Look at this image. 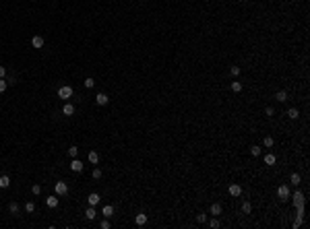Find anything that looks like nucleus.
<instances>
[{
  "instance_id": "1",
  "label": "nucleus",
  "mask_w": 310,
  "mask_h": 229,
  "mask_svg": "<svg viewBox=\"0 0 310 229\" xmlns=\"http://www.w3.org/2000/svg\"><path fill=\"white\" fill-rule=\"evenodd\" d=\"M58 97L60 99H70L72 97V87H68V85L60 87V89H58Z\"/></svg>"
},
{
  "instance_id": "2",
  "label": "nucleus",
  "mask_w": 310,
  "mask_h": 229,
  "mask_svg": "<svg viewBox=\"0 0 310 229\" xmlns=\"http://www.w3.org/2000/svg\"><path fill=\"white\" fill-rule=\"evenodd\" d=\"M54 190H56V194H58V196H64L66 192H68V184H66V182H56Z\"/></svg>"
},
{
  "instance_id": "3",
  "label": "nucleus",
  "mask_w": 310,
  "mask_h": 229,
  "mask_svg": "<svg viewBox=\"0 0 310 229\" xmlns=\"http://www.w3.org/2000/svg\"><path fill=\"white\" fill-rule=\"evenodd\" d=\"M277 196H279L281 200H287V198H289V190H287V186H279V188H277Z\"/></svg>"
},
{
  "instance_id": "4",
  "label": "nucleus",
  "mask_w": 310,
  "mask_h": 229,
  "mask_svg": "<svg viewBox=\"0 0 310 229\" xmlns=\"http://www.w3.org/2000/svg\"><path fill=\"white\" fill-rule=\"evenodd\" d=\"M31 46L37 48V50L43 48V37H41V35H33V37H31Z\"/></svg>"
},
{
  "instance_id": "5",
  "label": "nucleus",
  "mask_w": 310,
  "mask_h": 229,
  "mask_svg": "<svg viewBox=\"0 0 310 229\" xmlns=\"http://www.w3.org/2000/svg\"><path fill=\"white\" fill-rule=\"evenodd\" d=\"M95 101H97V105H108V101H110V97H108L105 93H97Z\"/></svg>"
},
{
  "instance_id": "6",
  "label": "nucleus",
  "mask_w": 310,
  "mask_h": 229,
  "mask_svg": "<svg viewBox=\"0 0 310 229\" xmlns=\"http://www.w3.org/2000/svg\"><path fill=\"white\" fill-rule=\"evenodd\" d=\"M70 169H72V171H76V174H79V171H83V161H79V159L75 157V159H72V163H70Z\"/></svg>"
},
{
  "instance_id": "7",
  "label": "nucleus",
  "mask_w": 310,
  "mask_h": 229,
  "mask_svg": "<svg viewBox=\"0 0 310 229\" xmlns=\"http://www.w3.org/2000/svg\"><path fill=\"white\" fill-rule=\"evenodd\" d=\"M87 200H89L91 207H97V204H99V194H97V192H91V194L87 196Z\"/></svg>"
},
{
  "instance_id": "8",
  "label": "nucleus",
  "mask_w": 310,
  "mask_h": 229,
  "mask_svg": "<svg viewBox=\"0 0 310 229\" xmlns=\"http://www.w3.org/2000/svg\"><path fill=\"white\" fill-rule=\"evenodd\" d=\"M62 114H64V116H72V114H75V105L72 103H64L62 105Z\"/></svg>"
},
{
  "instance_id": "9",
  "label": "nucleus",
  "mask_w": 310,
  "mask_h": 229,
  "mask_svg": "<svg viewBox=\"0 0 310 229\" xmlns=\"http://www.w3.org/2000/svg\"><path fill=\"white\" fill-rule=\"evenodd\" d=\"M227 192H229L232 196H240V194H242V188L238 186V184H232V186L227 188Z\"/></svg>"
},
{
  "instance_id": "10",
  "label": "nucleus",
  "mask_w": 310,
  "mask_h": 229,
  "mask_svg": "<svg viewBox=\"0 0 310 229\" xmlns=\"http://www.w3.org/2000/svg\"><path fill=\"white\" fill-rule=\"evenodd\" d=\"M85 217H87L89 221H93V219L97 217V211H95V207H91V204H89V208L85 211Z\"/></svg>"
},
{
  "instance_id": "11",
  "label": "nucleus",
  "mask_w": 310,
  "mask_h": 229,
  "mask_svg": "<svg viewBox=\"0 0 310 229\" xmlns=\"http://www.w3.org/2000/svg\"><path fill=\"white\" fill-rule=\"evenodd\" d=\"M46 204H48L50 208H56V207H58V194H56V196H50V198H46Z\"/></svg>"
},
{
  "instance_id": "12",
  "label": "nucleus",
  "mask_w": 310,
  "mask_h": 229,
  "mask_svg": "<svg viewBox=\"0 0 310 229\" xmlns=\"http://www.w3.org/2000/svg\"><path fill=\"white\" fill-rule=\"evenodd\" d=\"M101 215L103 217H112L114 215V207H112V204H105V207L101 208Z\"/></svg>"
},
{
  "instance_id": "13",
  "label": "nucleus",
  "mask_w": 310,
  "mask_h": 229,
  "mask_svg": "<svg viewBox=\"0 0 310 229\" xmlns=\"http://www.w3.org/2000/svg\"><path fill=\"white\" fill-rule=\"evenodd\" d=\"M291 198H294V204H296V207H298V204H304V194H302V192H296Z\"/></svg>"
},
{
  "instance_id": "14",
  "label": "nucleus",
  "mask_w": 310,
  "mask_h": 229,
  "mask_svg": "<svg viewBox=\"0 0 310 229\" xmlns=\"http://www.w3.org/2000/svg\"><path fill=\"white\" fill-rule=\"evenodd\" d=\"M298 116H300V111H298L296 107H289L287 110V118L289 120H298Z\"/></svg>"
},
{
  "instance_id": "15",
  "label": "nucleus",
  "mask_w": 310,
  "mask_h": 229,
  "mask_svg": "<svg viewBox=\"0 0 310 229\" xmlns=\"http://www.w3.org/2000/svg\"><path fill=\"white\" fill-rule=\"evenodd\" d=\"M275 99L279 101V103H283V101H287V93H285V91H277Z\"/></svg>"
},
{
  "instance_id": "16",
  "label": "nucleus",
  "mask_w": 310,
  "mask_h": 229,
  "mask_svg": "<svg viewBox=\"0 0 310 229\" xmlns=\"http://www.w3.org/2000/svg\"><path fill=\"white\" fill-rule=\"evenodd\" d=\"M10 186V178L8 175H0V188H8Z\"/></svg>"
},
{
  "instance_id": "17",
  "label": "nucleus",
  "mask_w": 310,
  "mask_h": 229,
  "mask_svg": "<svg viewBox=\"0 0 310 229\" xmlns=\"http://www.w3.org/2000/svg\"><path fill=\"white\" fill-rule=\"evenodd\" d=\"M89 161L93 163V165H97V163H99V155H97V151H91V153H89Z\"/></svg>"
},
{
  "instance_id": "18",
  "label": "nucleus",
  "mask_w": 310,
  "mask_h": 229,
  "mask_svg": "<svg viewBox=\"0 0 310 229\" xmlns=\"http://www.w3.org/2000/svg\"><path fill=\"white\" fill-rule=\"evenodd\" d=\"M211 215H215V217L221 215V204H217V202H215V204H211Z\"/></svg>"
},
{
  "instance_id": "19",
  "label": "nucleus",
  "mask_w": 310,
  "mask_h": 229,
  "mask_svg": "<svg viewBox=\"0 0 310 229\" xmlns=\"http://www.w3.org/2000/svg\"><path fill=\"white\" fill-rule=\"evenodd\" d=\"M145 223H147V215H145V213H138L137 215V225H145Z\"/></svg>"
},
{
  "instance_id": "20",
  "label": "nucleus",
  "mask_w": 310,
  "mask_h": 229,
  "mask_svg": "<svg viewBox=\"0 0 310 229\" xmlns=\"http://www.w3.org/2000/svg\"><path fill=\"white\" fill-rule=\"evenodd\" d=\"M275 155H265V163H267V165H275Z\"/></svg>"
},
{
  "instance_id": "21",
  "label": "nucleus",
  "mask_w": 310,
  "mask_h": 229,
  "mask_svg": "<svg viewBox=\"0 0 310 229\" xmlns=\"http://www.w3.org/2000/svg\"><path fill=\"white\" fill-rule=\"evenodd\" d=\"M83 85H85L87 89H93V87H95V81H93L91 76H87V78H85V83H83Z\"/></svg>"
},
{
  "instance_id": "22",
  "label": "nucleus",
  "mask_w": 310,
  "mask_h": 229,
  "mask_svg": "<svg viewBox=\"0 0 310 229\" xmlns=\"http://www.w3.org/2000/svg\"><path fill=\"white\" fill-rule=\"evenodd\" d=\"M8 211H10L13 215H17V213H19V204H17V202H10V204H8Z\"/></svg>"
},
{
  "instance_id": "23",
  "label": "nucleus",
  "mask_w": 310,
  "mask_h": 229,
  "mask_svg": "<svg viewBox=\"0 0 310 229\" xmlns=\"http://www.w3.org/2000/svg\"><path fill=\"white\" fill-rule=\"evenodd\" d=\"M68 155L72 157V159H75L76 155H79V147H70V149H68Z\"/></svg>"
},
{
  "instance_id": "24",
  "label": "nucleus",
  "mask_w": 310,
  "mask_h": 229,
  "mask_svg": "<svg viewBox=\"0 0 310 229\" xmlns=\"http://www.w3.org/2000/svg\"><path fill=\"white\" fill-rule=\"evenodd\" d=\"M25 211H27V213H33V211H35V202H31V200H29L27 204H25Z\"/></svg>"
},
{
  "instance_id": "25",
  "label": "nucleus",
  "mask_w": 310,
  "mask_h": 229,
  "mask_svg": "<svg viewBox=\"0 0 310 229\" xmlns=\"http://www.w3.org/2000/svg\"><path fill=\"white\" fill-rule=\"evenodd\" d=\"M31 192H33V196H39V194H41V186L33 184V188H31Z\"/></svg>"
},
{
  "instance_id": "26",
  "label": "nucleus",
  "mask_w": 310,
  "mask_h": 229,
  "mask_svg": "<svg viewBox=\"0 0 310 229\" xmlns=\"http://www.w3.org/2000/svg\"><path fill=\"white\" fill-rule=\"evenodd\" d=\"M250 153H252V157H258L261 155V147H250Z\"/></svg>"
},
{
  "instance_id": "27",
  "label": "nucleus",
  "mask_w": 310,
  "mask_h": 229,
  "mask_svg": "<svg viewBox=\"0 0 310 229\" xmlns=\"http://www.w3.org/2000/svg\"><path fill=\"white\" fill-rule=\"evenodd\" d=\"M232 91H234V93H240V91H242V83H232Z\"/></svg>"
},
{
  "instance_id": "28",
  "label": "nucleus",
  "mask_w": 310,
  "mask_h": 229,
  "mask_svg": "<svg viewBox=\"0 0 310 229\" xmlns=\"http://www.w3.org/2000/svg\"><path fill=\"white\" fill-rule=\"evenodd\" d=\"M300 182H302V178H300V175H298V174H291V184H296V186H298Z\"/></svg>"
},
{
  "instance_id": "29",
  "label": "nucleus",
  "mask_w": 310,
  "mask_h": 229,
  "mask_svg": "<svg viewBox=\"0 0 310 229\" xmlns=\"http://www.w3.org/2000/svg\"><path fill=\"white\" fill-rule=\"evenodd\" d=\"M6 87H8V83L4 81V78H0V93H4V91H6Z\"/></svg>"
},
{
  "instance_id": "30",
  "label": "nucleus",
  "mask_w": 310,
  "mask_h": 229,
  "mask_svg": "<svg viewBox=\"0 0 310 229\" xmlns=\"http://www.w3.org/2000/svg\"><path fill=\"white\" fill-rule=\"evenodd\" d=\"M229 72H232V76H238V74H240V66H232Z\"/></svg>"
},
{
  "instance_id": "31",
  "label": "nucleus",
  "mask_w": 310,
  "mask_h": 229,
  "mask_svg": "<svg viewBox=\"0 0 310 229\" xmlns=\"http://www.w3.org/2000/svg\"><path fill=\"white\" fill-rule=\"evenodd\" d=\"M93 178H95V180H99V178H101V169H99V167H95V169H93Z\"/></svg>"
},
{
  "instance_id": "32",
  "label": "nucleus",
  "mask_w": 310,
  "mask_h": 229,
  "mask_svg": "<svg viewBox=\"0 0 310 229\" xmlns=\"http://www.w3.org/2000/svg\"><path fill=\"white\" fill-rule=\"evenodd\" d=\"M242 211H244V213H250V211H252L250 202H244V204H242Z\"/></svg>"
},
{
  "instance_id": "33",
  "label": "nucleus",
  "mask_w": 310,
  "mask_h": 229,
  "mask_svg": "<svg viewBox=\"0 0 310 229\" xmlns=\"http://www.w3.org/2000/svg\"><path fill=\"white\" fill-rule=\"evenodd\" d=\"M209 227L217 229V227H219V221H217V219H211V221H209Z\"/></svg>"
},
{
  "instance_id": "34",
  "label": "nucleus",
  "mask_w": 310,
  "mask_h": 229,
  "mask_svg": "<svg viewBox=\"0 0 310 229\" xmlns=\"http://www.w3.org/2000/svg\"><path fill=\"white\" fill-rule=\"evenodd\" d=\"M273 143H275V140L271 139V136H265V147H273Z\"/></svg>"
},
{
  "instance_id": "35",
  "label": "nucleus",
  "mask_w": 310,
  "mask_h": 229,
  "mask_svg": "<svg viewBox=\"0 0 310 229\" xmlns=\"http://www.w3.org/2000/svg\"><path fill=\"white\" fill-rule=\"evenodd\" d=\"M300 225H302V217H298V219H296V221H294V227H300Z\"/></svg>"
},
{
  "instance_id": "36",
  "label": "nucleus",
  "mask_w": 310,
  "mask_h": 229,
  "mask_svg": "<svg viewBox=\"0 0 310 229\" xmlns=\"http://www.w3.org/2000/svg\"><path fill=\"white\" fill-rule=\"evenodd\" d=\"M4 76H6V68H4V66H0V78H4Z\"/></svg>"
},
{
  "instance_id": "37",
  "label": "nucleus",
  "mask_w": 310,
  "mask_h": 229,
  "mask_svg": "<svg viewBox=\"0 0 310 229\" xmlns=\"http://www.w3.org/2000/svg\"><path fill=\"white\" fill-rule=\"evenodd\" d=\"M196 219H199V223H205V221H207V215H203V213H200Z\"/></svg>"
},
{
  "instance_id": "38",
  "label": "nucleus",
  "mask_w": 310,
  "mask_h": 229,
  "mask_svg": "<svg viewBox=\"0 0 310 229\" xmlns=\"http://www.w3.org/2000/svg\"><path fill=\"white\" fill-rule=\"evenodd\" d=\"M101 229H110V221H101Z\"/></svg>"
}]
</instances>
